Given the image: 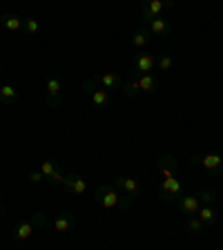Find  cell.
Masks as SVG:
<instances>
[{
	"instance_id": "obj_30",
	"label": "cell",
	"mask_w": 223,
	"mask_h": 250,
	"mask_svg": "<svg viewBox=\"0 0 223 250\" xmlns=\"http://www.w3.org/2000/svg\"><path fill=\"white\" fill-rule=\"evenodd\" d=\"M0 214H2V208H0Z\"/></svg>"
},
{
	"instance_id": "obj_27",
	"label": "cell",
	"mask_w": 223,
	"mask_h": 250,
	"mask_svg": "<svg viewBox=\"0 0 223 250\" xmlns=\"http://www.w3.org/2000/svg\"><path fill=\"white\" fill-rule=\"evenodd\" d=\"M22 29H25L29 36H34V34H38L41 25H38V21H34V18H25V27H22Z\"/></svg>"
},
{
	"instance_id": "obj_9",
	"label": "cell",
	"mask_w": 223,
	"mask_h": 250,
	"mask_svg": "<svg viewBox=\"0 0 223 250\" xmlns=\"http://www.w3.org/2000/svg\"><path fill=\"white\" fill-rule=\"evenodd\" d=\"M156 167L161 170V174L165 179H174V174H177V170H179V161L172 154H163V156H159Z\"/></svg>"
},
{
	"instance_id": "obj_29",
	"label": "cell",
	"mask_w": 223,
	"mask_h": 250,
	"mask_svg": "<svg viewBox=\"0 0 223 250\" xmlns=\"http://www.w3.org/2000/svg\"><path fill=\"white\" fill-rule=\"evenodd\" d=\"M0 72H2V62H0Z\"/></svg>"
},
{
	"instance_id": "obj_23",
	"label": "cell",
	"mask_w": 223,
	"mask_h": 250,
	"mask_svg": "<svg viewBox=\"0 0 223 250\" xmlns=\"http://www.w3.org/2000/svg\"><path fill=\"white\" fill-rule=\"evenodd\" d=\"M172 65H174V56L172 54H161V56L156 58V67L161 69V72H170Z\"/></svg>"
},
{
	"instance_id": "obj_18",
	"label": "cell",
	"mask_w": 223,
	"mask_h": 250,
	"mask_svg": "<svg viewBox=\"0 0 223 250\" xmlns=\"http://www.w3.org/2000/svg\"><path fill=\"white\" fill-rule=\"evenodd\" d=\"M139 87H141V92L154 94L156 89H159V81H156L152 74H143V76H139Z\"/></svg>"
},
{
	"instance_id": "obj_26",
	"label": "cell",
	"mask_w": 223,
	"mask_h": 250,
	"mask_svg": "<svg viewBox=\"0 0 223 250\" xmlns=\"http://www.w3.org/2000/svg\"><path fill=\"white\" fill-rule=\"evenodd\" d=\"M29 221H31L34 228H42V226H47V214L45 212H34Z\"/></svg>"
},
{
	"instance_id": "obj_6",
	"label": "cell",
	"mask_w": 223,
	"mask_h": 250,
	"mask_svg": "<svg viewBox=\"0 0 223 250\" xmlns=\"http://www.w3.org/2000/svg\"><path fill=\"white\" fill-rule=\"evenodd\" d=\"M45 101H47V107H49V109L61 107L62 96H61V78H58V76H52L49 81H47V96H45Z\"/></svg>"
},
{
	"instance_id": "obj_10",
	"label": "cell",
	"mask_w": 223,
	"mask_h": 250,
	"mask_svg": "<svg viewBox=\"0 0 223 250\" xmlns=\"http://www.w3.org/2000/svg\"><path fill=\"white\" fill-rule=\"evenodd\" d=\"M179 210L187 217H197L199 210H201V203H199L197 194H185V197H179Z\"/></svg>"
},
{
	"instance_id": "obj_3",
	"label": "cell",
	"mask_w": 223,
	"mask_h": 250,
	"mask_svg": "<svg viewBox=\"0 0 223 250\" xmlns=\"http://www.w3.org/2000/svg\"><path fill=\"white\" fill-rule=\"evenodd\" d=\"M83 92L92 96V103L96 105V107H107L109 101H112V96H109L107 89L99 87V83H96L94 78H87V81L83 83Z\"/></svg>"
},
{
	"instance_id": "obj_8",
	"label": "cell",
	"mask_w": 223,
	"mask_h": 250,
	"mask_svg": "<svg viewBox=\"0 0 223 250\" xmlns=\"http://www.w3.org/2000/svg\"><path fill=\"white\" fill-rule=\"evenodd\" d=\"M112 186L119 190V192H123V194H130V197H139L141 194V183L136 181V179H132V177H116L114 181H112Z\"/></svg>"
},
{
	"instance_id": "obj_7",
	"label": "cell",
	"mask_w": 223,
	"mask_h": 250,
	"mask_svg": "<svg viewBox=\"0 0 223 250\" xmlns=\"http://www.w3.org/2000/svg\"><path fill=\"white\" fill-rule=\"evenodd\" d=\"M156 67V58L152 54H139V56L132 61V74L136 76H143V74H150Z\"/></svg>"
},
{
	"instance_id": "obj_19",
	"label": "cell",
	"mask_w": 223,
	"mask_h": 250,
	"mask_svg": "<svg viewBox=\"0 0 223 250\" xmlns=\"http://www.w3.org/2000/svg\"><path fill=\"white\" fill-rule=\"evenodd\" d=\"M199 219H201L203 226H214L217 224V210H214V206H201V210H199Z\"/></svg>"
},
{
	"instance_id": "obj_16",
	"label": "cell",
	"mask_w": 223,
	"mask_h": 250,
	"mask_svg": "<svg viewBox=\"0 0 223 250\" xmlns=\"http://www.w3.org/2000/svg\"><path fill=\"white\" fill-rule=\"evenodd\" d=\"M34 226H31V221H22V224H18L16 226V230H14V241H18V244H22V241H27L34 234Z\"/></svg>"
},
{
	"instance_id": "obj_21",
	"label": "cell",
	"mask_w": 223,
	"mask_h": 250,
	"mask_svg": "<svg viewBox=\"0 0 223 250\" xmlns=\"http://www.w3.org/2000/svg\"><path fill=\"white\" fill-rule=\"evenodd\" d=\"M18 101V94L11 85H2L0 87V103H16Z\"/></svg>"
},
{
	"instance_id": "obj_17",
	"label": "cell",
	"mask_w": 223,
	"mask_h": 250,
	"mask_svg": "<svg viewBox=\"0 0 223 250\" xmlns=\"http://www.w3.org/2000/svg\"><path fill=\"white\" fill-rule=\"evenodd\" d=\"M94 81L103 85V89H107V92H109V89H119L121 85H123V83H121V78L116 76V74H101V76H96Z\"/></svg>"
},
{
	"instance_id": "obj_5",
	"label": "cell",
	"mask_w": 223,
	"mask_h": 250,
	"mask_svg": "<svg viewBox=\"0 0 223 250\" xmlns=\"http://www.w3.org/2000/svg\"><path fill=\"white\" fill-rule=\"evenodd\" d=\"M181 192H183V186L177 177L163 179V186H161V190H159V199H161V201H174L177 197H181Z\"/></svg>"
},
{
	"instance_id": "obj_20",
	"label": "cell",
	"mask_w": 223,
	"mask_h": 250,
	"mask_svg": "<svg viewBox=\"0 0 223 250\" xmlns=\"http://www.w3.org/2000/svg\"><path fill=\"white\" fill-rule=\"evenodd\" d=\"M121 89H123L125 96H136V94L141 92V87H139V76H136V74H130V81L121 85Z\"/></svg>"
},
{
	"instance_id": "obj_22",
	"label": "cell",
	"mask_w": 223,
	"mask_h": 250,
	"mask_svg": "<svg viewBox=\"0 0 223 250\" xmlns=\"http://www.w3.org/2000/svg\"><path fill=\"white\" fill-rule=\"evenodd\" d=\"M56 172H61V170H58V161H54V159H47V161L41 166V174L45 179H52Z\"/></svg>"
},
{
	"instance_id": "obj_1",
	"label": "cell",
	"mask_w": 223,
	"mask_h": 250,
	"mask_svg": "<svg viewBox=\"0 0 223 250\" xmlns=\"http://www.w3.org/2000/svg\"><path fill=\"white\" fill-rule=\"evenodd\" d=\"M94 199H96L99 206H103V208H107V210L119 208L121 206V192L112 186V183H105V186L96 188V190H94Z\"/></svg>"
},
{
	"instance_id": "obj_11",
	"label": "cell",
	"mask_w": 223,
	"mask_h": 250,
	"mask_svg": "<svg viewBox=\"0 0 223 250\" xmlns=\"http://www.w3.org/2000/svg\"><path fill=\"white\" fill-rule=\"evenodd\" d=\"M62 188L67 190L69 194H85L87 192V181H85L81 174H69L62 181Z\"/></svg>"
},
{
	"instance_id": "obj_13",
	"label": "cell",
	"mask_w": 223,
	"mask_h": 250,
	"mask_svg": "<svg viewBox=\"0 0 223 250\" xmlns=\"http://www.w3.org/2000/svg\"><path fill=\"white\" fill-rule=\"evenodd\" d=\"M74 226H76V214L69 212V210L61 212V214H58V219L54 221V228H56V232H67V230H72Z\"/></svg>"
},
{
	"instance_id": "obj_2",
	"label": "cell",
	"mask_w": 223,
	"mask_h": 250,
	"mask_svg": "<svg viewBox=\"0 0 223 250\" xmlns=\"http://www.w3.org/2000/svg\"><path fill=\"white\" fill-rule=\"evenodd\" d=\"M190 163L192 166H201L210 172V177L219 179L223 174V156L219 154H203V156H190Z\"/></svg>"
},
{
	"instance_id": "obj_28",
	"label": "cell",
	"mask_w": 223,
	"mask_h": 250,
	"mask_svg": "<svg viewBox=\"0 0 223 250\" xmlns=\"http://www.w3.org/2000/svg\"><path fill=\"white\" fill-rule=\"evenodd\" d=\"M27 179H29V183H41L45 177L41 174V170H34V172H29V177Z\"/></svg>"
},
{
	"instance_id": "obj_12",
	"label": "cell",
	"mask_w": 223,
	"mask_h": 250,
	"mask_svg": "<svg viewBox=\"0 0 223 250\" xmlns=\"http://www.w3.org/2000/svg\"><path fill=\"white\" fill-rule=\"evenodd\" d=\"M0 25L7 31H20L25 27V18L18 14H11V11H5V14H0Z\"/></svg>"
},
{
	"instance_id": "obj_24",
	"label": "cell",
	"mask_w": 223,
	"mask_h": 250,
	"mask_svg": "<svg viewBox=\"0 0 223 250\" xmlns=\"http://www.w3.org/2000/svg\"><path fill=\"white\" fill-rule=\"evenodd\" d=\"M185 228H187V232H190V234H199L203 228H205V226L201 224V219H199V217H187Z\"/></svg>"
},
{
	"instance_id": "obj_25",
	"label": "cell",
	"mask_w": 223,
	"mask_h": 250,
	"mask_svg": "<svg viewBox=\"0 0 223 250\" xmlns=\"http://www.w3.org/2000/svg\"><path fill=\"white\" fill-rule=\"evenodd\" d=\"M197 197H199V203H201V206H214V203L219 201L217 192H212V190H203V192L197 194Z\"/></svg>"
},
{
	"instance_id": "obj_15",
	"label": "cell",
	"mask_w": 223,
	"mask_h": 250,
	"mask_svg": "<svg viewBox=\"0 0 223 250\" xmlns=\"http://www.w3.org/2000/svg\"><path fill=\"white\" fill-rule=\"evenodd\" d=\"M150 41H152V34L147 31V27H139V29L132 34V38H130L132 47H136V49H141V47H147V45H150Z\"/></svg>"
},
{
	"instance_id": "obj_14",
	"label": "cell",
	"mask_w": 223,
	"mask_h": 250,
	"mask_svg": "<svg viewBox=\"0 0 223 250\" xmlns=\"http://www.w3.org/2000/svg\"><path fill=\"white\" fill-rule=\"evenodd\" d=\"M147 31H150L152 36H165V34H170L172 31V25H170V21H165L163 16H159V18H154V21H150L147 22Z\"/></svg>"
},
{
	"instance_id": "obj_4",
	"label": "cell",
	"mask_w": 223,
	"mask_h": 250,
	"mask_svg": "<svg viewBox=\"0 0 223 250\" xmlns=\"http://www.w3.org/2000/svg\"><path fill=\"white\" fill-rule=\"evenodd\" d=\"M172 7H174L172 0H165V2H163V0H145V2H143V21L145 22L154 21V18H159L165 9H172Z\"/></svg>"
}]
</instances>
